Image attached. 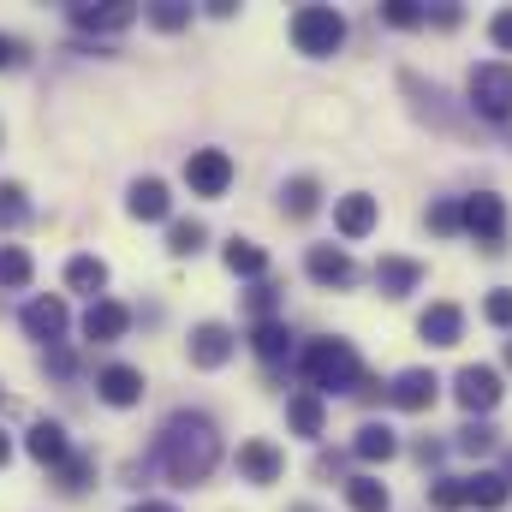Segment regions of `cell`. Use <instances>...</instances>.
Listing matches in <instances>:
<instances>
[{
  "label": "cell",
  "instance_id": "obj_1",
  "mask_svg": "<svg viewBox=\"0 0 512 512\" xmlns=\"http://www.w3.org/2000/svg\"><path fill=\"white\" fill-rule=\"evenodd\" d=\"M155 465H161L179 489L203 483V477L221 465V435H215V423H209L203 411H173V417L161 423V435H155Z\"/></svg>",
  "mask_w": 512,
  "mask_h": 512
},
{
  "label": "cell",
  "instance_id": "obj_2",
  "mask_svg": "<svg viewBox=\"0 0 512 512\" xmlns=\"http://www.w3.org/2000/svg\"><path fill=\"white\" fill-rule=\"evenodd\" d=\"M304 376H310V387H322V393H352V387L364 382L358 352H352L346 340H316V346L304 352Z\"/></svg>",
  "mask_w": 512,
  "mask_h": 512
},
{
  "label": "cell",
  "instance_id": "obj_3",
  "mask_svg": "<svg viewBox=\"0 0 512 512\" xmlns=\"http://www.w3.org/2000/svg\"><path fill=\"white\" fill-rule=\"evenodd\" d=\"M292 42H298V54H334L340 42H346V18L334 12V6H298L292 12Z\"/></svg>",
  "mask_w": 512,
  "mask_h": 512
},
{
  "label": "cell",
  "instance_id": "obj_4",
  "mask_svg": "<svg viewBox=\"0 0 512 512\" xmlns=\"http://www.w3.org/2000/svg\"><path fill=\"white\" fill-rule=\"evenodd\" d=\"M471 108H477L483 120H512V66L507 60L471 66Z\"/></svg>",
  "mask_w": 512,
  "mask_h": 512
},
{
  "label": "cell",
  "instance_id": "obj_5",
  "mask_svg": "<svg viewBox=\"0 0 512 512\" xmlns=\"http://www.w3.org/2000/svg\"><path fill=\"white\" fill-rule=\"evenodd\" d=\"M459 227H465L483 251H501V239H507V203H501L495 191H477V197L459 203Z\"/></svg>",
  "mask_w": 512,
  "mask_h": 512
},
{
  "label": "cell",
  "instance_id": "obj_6",
  "mask_svg": "<svg viewBox=\"0 0 512 512\" xmlns=\"http://www.w3.org/2000/svg\"><path fill=\"white\" fill-rule=\"evenodd\" d=\"M185 185H191L197 197H221V191L233 185V155H227V149H191Z\"/></svg>",
  "mask_w": 512,
  "mask_h": 512
},
{
  "label": "cell",
  "instance_id": "obj_7",
  "mask_svg": "<svg viewBox=\"0 0 512 512\" xmlns=\"http://www.w3.org/2000/svg\"><path fill=\"white\" fill-rule=\"evenodd\" d=\"M453 393H459L465 411H495V405H501V376H495L489 364H465L459 382H453Z\"/></svg>",
  "mask_w": 512,
  "mask_h": 512
},
{
  "label": "cell",
  "instance_id": "obj_8",
  "mask_svg": "<svg viewBox=\"0 0 512 512\" xmlns=\"http://www.w3.org/2000/svg\"><path fill=\"white\" fill-rule=\"evenodd\" d=\"M233 346H239V340H233V328L203 322V328L191 334V364H197V370H221V364L233 358Z\"/></svg>",
  "mask_w": 512,
  "mask_h": 512
},
{
  "label": "cell",
  "instance_id": "obj_9",
  "mask_svg": "<svg viewBox=\"0 0 512 512\" xmlns=\"http://www.w3.org/2000/svg\"><path fill=\"white\" fill-rule=\"evenodd\" d=\"M126 328H131V310L126 304H114V298H96V304L84 310V340H96V346L120 340Z\"/></svg>",
  "mask_w": 512,
  "mask_h": 512
},
{
  "label": "cell",
  "instance_id": "obj_10",
  "mask_svg": "<svg viewBox=\"0 0 512 512\" xmlns=\"http://www.w3.org/2000/svg\"><path fill=\"white\" fill-rule=\"evenodd\" d=\"M24 334L42 340V346H54V340L66 334V304H60V298H30V304H24Z\"/></svg>",
  "mask_w": 512,
  "mask_h": 512
},
{
  "label": "cell",
  "instance_id": "obj_11",
  "mask_svg": "<svg viewBox=\"0 0 512 512\" xmlns=\"http://www.w3.org/2000/svg\"><path fill=\"white\" fill-rule=\"evenodd\" d=\"M435 370H405V376H393V387H387V399L399 405V411H429L435 405Z\"/></svg>",
  "mask_w": 512,
  "mask_h": 512
},
{
  "label": "cell",
  "instance_id": "obj_12",
  "mask_svg": "<svg viewBox=\"0 0 512 512\" xmlns=\"http://www.w3.org/2000/svg\"><path fill=\"white\" fill-rule=\"evenodd\" d=\"M417 334H423L429 346H459V334H465L459 304H429V310L417 316Z\"/></svg>",
  "mask_w": 512,
  "mask_h": 512
},
{
  "label": "cell",
  "instance_id": "obj_13",
  "mask_svg": "<svg viewBox=\"0 0 512 512\" xmlns=\"http://www.w3.org/2000/svg\"><path fill=\"white\" fill-rule=\"evenodd\" d=\"M304 268H310V280H316V286H352V274H358V268H352V256L340 251V245H316V251L304 256Z\"/></svg>",
  "mask_w": 512,
  "mask_h": 512
},
{
  "label": "cell",
  "instance_id": "obj_14",
  "mask_svg": "<svg viewBox=\"0 0 512 512\" xmlns=\"http://www.w3.org/2000/svg\"><path fill=\"white\" fill-rule=\"evenodd\" d=\"M131 18H137V6H126V0H114V6H72V24L96 30V36H120Z\"/></svg>",
  "mask_w": 512,
  "mask_h": 512
},
{
  "label": "cell",
  "instance_id": "obj_15",
  "mask_svg": "<svg viewBox=\"0 0 512 512\" xmlns=\"http://www.w3.org/2000/svg\"><path fill=\"white\" fill-rule=\"evenodd\" d=\"M376 215H382V209H376V197H364V191H352V197L334 203V227H340L346 239H364V233L376 227Z\"/></svg>",
  "mask_w": 512,
  "mask_h": 512
},
{
  "label": "cell",
  "instance_id": "obj_16",
  "mask_svg": "<svg viewBox=\"0 0 512 512\" xmlns=\"http://www.w3.org/2000/svg\"><path fill=\"white\" fill-rule=\"evenodd\" d=\"M239 471H245L251 483H280L286 459H280V447H274V441H245V447H239Z\"/></svg>",
  "mask_w": 512,
  "mask_h": 512
},
{
  "label": "cell",
  "instance_id": "obj_17",
  "mask_svg": "<svg viewBox=\"0 0 512 512\" xmlns=\"http://www.w3.org/2000/svg\"><path fill=\"white\" fill-rule=\"evenodd\" d=\"M96 393H102L108 405H137V399H143V376H137L131 364H108V370L96 376Z\"/></svg>",
  "mask_w": 512,
  "mask_h": 512
},
{
  "label": "cell",
  "instance_id": "obj_18",
  "mask_svg": "<svg viewBox=\"0 0 512 512\" xmlns=\"http://www.w3.org/2000/svg\"><path fill=\"white\" fill-rule=\"evenodd\" d=\"M30 459H42V465H66L72 453H66V429L60 423H30Z\"/></svg>",
  "mask_w": 512,
  "mask_h": 512
},
{
  "label": "cell",
  "instance_id": "obj_19",
  "mask_svg": "<svg viewBox=\"0 0 512 512\" xmlns=\"http://www.w3.org/2000/svg\"><path fill=\"white\" fill-rule=\"evenodd\" d=\"M417 280H423V268L405 262V256H382V262H376V286H382L387 298H405Z\"/></svg>",
  "mask_w": 512,
  "mask_h": 512
},
{
  "label": "cell",
  "instance_id": "obj_20",
  "mask_svg": "<svg viewBox=\"0 0 512 512\" xmlns=\"http://www.w3.org/2000/svg\"><path fill=\"white\" fill-rule=\"evenodd\" d=\"M126 209L137 215V221H161V215L173 209V197H167V185H161V179H137V185H131V203H126Z\"/></svg>",
  "mask_w": 512,
  "mask_h": 512
},
{
  "label": "cell",
  "instance_id": "obj_21",
  "mask_svg": "<svg viewBox=\"0 0 512 512\" xmlns=\"http://www.w3.org/2000/svg\"><path fill=\"white\" fill-rule=\"evenodd\" d=\"M66 286L72 292H90V304H96V292L108 286V262L102 256H72L66 262Z\"/></svg>",
  "mask_w": 512,
  "mask_h": 512
},
{
  "label": "cell",
  "instance_id": "obj_22",
  "mask_svg": "<svg viewBox=\"0 0 512 512\" xmlns=\"http://www.w3.org/2000/svg\"><path fill=\"white\" fill-rule=\"evenodd\" d=\"M352 453H358V459H370V465H382V459L399 453V441H393V429H387V423H364V429H358V441H352Z\"/></svg>",
  "mask_w": 512,
  "mask_h": 512
},
{
  "label": "cell",
  "instance_id": "obj_23",
  "mask_svg": "<svg viewBox=\"0 0 512 512\" xmlns=\"http://www.w3.org/2000/svg\"><path fill=\"white\" fill-rule=\"evenodd\" d=\"M512 483L501 471H477V477H465V501H477V507H507Z\"/></svg>",
  "mask_w": 512,
  "mask_h": 512
},
{
  "label": "cell",
  "instance_id": "obj_24",
  "mask_svg": "<svg viewBox=\"0 0 512 512\" xmlns=\"http://www.w3.org/2000/svg\"><path fill=\"white\" fill-rule=\"evenodd\" d=\"M346 507L352 512H387L393 495H387V483H376V477H352V483H346Z\"/></svg>",
  "mask_w": 512,
  "mask_h": 512
},
{
  "label": "cell",
  "instance_id": "obj_25",
  "mask_svg": "<svg viewBox=\"0 0 512 512\" xmlns=\"http://www.w3.org/2000/svg\"><path fill=\"white\" fill-rule=\"evenodd\" d=\"M286 423H292L298 435H322V399H316V393H298V399L286 405Z\"/></svg>",
  "mask_w": 512,
  "mask_h": 512
},
{
  "label": "cell",
  "instance_id": "obj_26",
  "mask_svg": "<svg viewBox=\"0 0 512 512\" xmlns=\"http://www.w3.org/2000/svg\"><path fill=\"white\" fill-rule=\"evenodd\" d=\"M256 358H268V364H280V358H286V352H292V334H286V322H262V328H256Z\"/></svg>",
  "mask_w": 512,
  "mask_h": 512
},
{
  "label": "cell",
  "instance_id": "obj_27",
  "mask_svg": "<svg viewBox=\"0 0 512 512\" xmlns=\"http://www.w3.org/2000/svg\"><path fill=\"white\" fill-rule=\"evenodd\" d=\"M0 286H30V251H18V245H0Z\"/></svg>",
  "mask_w": 512,
  "mask_h": 512
},
{
  "label": "cell",
  "instance_id": "obj_28",
  "mask_svg": "<svg viewBox=\"0 0 512 512\" xmlns=\"http://www.w3.org/2000/svg\"><path fill=\"white\" fill-rule=\"evenodd\" d=\"M227 268H233V274H262V268H268V251L251 245V239H233V245H227Z\"/></svg>",
  "mask_w": 512,
  "mask_h": 512
},
{
  "label": "cell",
  "instance_id": "obj_29",
  "mask_svg": "<svg viewBox=\"0 0 512 512\" xmlns=\"http://www.w3.org/2000/svg\"><path fill=\"white\" fill-rule=\"evenodd\" d=\"M280 209H286V215H298V221H304V215H316V179H292V185L280 191Z\"/></svg>",
  "mask_w": 512,
  "mask_h": 512
},
{
  "label": "cell",
  "instance_id": "obj_30",
  "mask_svg": "<svg viewBox=\"0 0 512 512\" xmlns=\"http://www.w3.org/2000/svg\"><path fill=\"white\" fill-rule=\"evenodd\" d=\"M167 251H173V256H197V251H203V227H197V221H173Z\"/></svg>",
  "mask_w": 512,
  "mask_h": 512
},
{
  "label": "cell",
  "instance_id": "obj_31",
  "mask_svg": "<svg viewBox=\"0 0 512 512\" xmlns=\"http://www.w3.org/2000/svg\"><path fill=\"white\" fill-rule=\"evenodd\" d=\"M30 209H24V185H0V227H18Z\"/></svg>",
  "mask_w": 512,
  "mask_h": 512
},
{
  "label": "cell",
  "instance_id": "obj_32",
  "mask_svg": "<svg viewBox=\"0 0 512 512\" xmlns=\"http://www.w3.org/2000/svg\"><path fill=\"white\" fill-rule=\"evenodd\" d=\"M382 18H387V24H399V30H411V24H423L429 12H423L417 0H387V6H382Z\"/></svg>",
  "mask_w": 512,
  "mask_h": 512
},
{
  "label": "cell",
  "instance_id": "obj_33",
  "mask_svg": "<svg viewBox=\"0 0 512 512\" xmlns=\"http://www.w3.org/2000/svg\"><path fill=\"white\" fill-rule=\"evenodd\" d=\"M429 501L441 512H453V507H465V477H441L435 489H429Z\"/></svg>",
  "mask_w": 512,
  "mask_h": 512
},
{
  "label": "cell",
  "instance_id": "obj_34",
  "mask_svg": "<svg viewBox=\"0 0 512 512\" xmlns=\"http://www.w3.org/2000/svg\"><path fill=\"white\" fill-rule=\"evenodd\" d=\"M149 18H155L161 30H185V24H191V6H179V0H161V6H149Z\"/></svg>",
  "mask_w": 512,
  "mask_h": 512
},
{
  "label": "cell",
  "instance_id": "obj_35",
  "mask_svg": "<svg viewBox=\"0 0 512 512\" xmlns=\"http://www.w3.org/2000/svg\"><path fill=\"white\" fill-rule=\"evenodd\" d=\"M459 447H465V453H489V447H495V429H489V423H465V429H459Z\"/></svg>",
  "mask_w": 512,
  "mask_h": 512
},
{
  "label": "cell",
  "instance_id": "obj_36",
  "mask_svg": "<svg viewBox=\"0 0 512 512\" xmlns=\"http://www.w3.org/2000/svg\"><path fill=\"white\" fill-rule=\"evenodd\" d=\"M483 316H489V322H495V328H512V292H507V286H501V292H489V298H483Z\"/></svg>",
  "mask_w": 512,
  "mask_h": 512
},
{
  "label": "cell",
  "instance_id": "obj_37",
  "mask_svg": "<svg viewBox=\"0 0 512 512\" xmlns=\"http://www.w3.org/2000/svg\"><path fill=\"white\" fill-rule=\"evenodd\" d=\"M489 42H495V48H507V54H512V6H507V12H495V18H489Z\"/></svg>",
  "mask_w": 512,
  "mask_h": 512
},
{
  "label": "cell",
  "instance_id": "obj_38",
  "mask_svg": "<svg viewBox=\"0 0 512 512\" xmlns=\"http://www.w3.org/2000/svg\"><path fill=\"white\" fill-rule=\"evenodd\" d=\"M429 227H435V233H453V227H459V209H453V203H435V209H429Z\"/></svg>",
  "mask_w": 512,
  "mask_h": 512
},
{
  "label": "cell",
  "instance_id": "obj_39",
  "mask_svg": "<svg viewBox=\"0 0 512 512\" xmlns=\"http://www.w3.org/2000/svg\"><path fill=\"white\" fill-rule=\"evenodd\" d=\"M66 483L60 489H84V477H90V459H66V471H60Z\"/></svg>",
  "mask_w": 512,
  "mask_h": 512
},
{
  "label": "cell",
  "instance_id": "obj_40",
  "mask_svg": "<svg viewBox=\"0 0 512 512\" xmlns=\"http://www.w3.org/2000/svg\"><path fill=\"white\" fill-rule=\"evenodd\" d=\"M251 310H256V316H268V310H274V286H256V292H251Z\"/></svg>",
  "mask_w": 512,
  "mask_h": 512
},
{
  "label": "cell",
  "instance_id": "obj_41",
  "mask_svg": "<svg viewBox=\"0 0 512 512\" xmlns=\"http://www.w3.org/2000/svg\"><path fill=\"white\" fill-rule=\"evenodd\" d=\"M12 60H18V42H12V36H0V66H12Z\"/></svg>",
  "mask_w": 512,
  "mask_h": 512
},
{
  "label": "cell",
  "instance_id": "obj_42",
  "mask_svg": "<svg viewBox=\"0 0 512 512\" xmlns=\"http://www.w3.org/2000/svg\"><path fill=\"white\" fill-rule=\"evenodd\" d=\"M6 459H12V441H6V429H0V465H6Z\"/></svg>",
  "mask_w": 512,
  "mask_h": 512
},
{
  "label": "cell",
  "instance_id": "obj_43",
  "mask_svg": "<svg viewBox=\"0 0 512 512\" xmlns=\"http://www.w3.org/2000/svg\"><path fill=\"white\" fill-rule=\"evenodd\" d=\"M131 512H173V507H161V501H143V507H131Z\"/></svg>",
  "mask_w": 512,
  "mask_h": 512
},
{
  "label": "cell",
  "instance_id": "obj_44",
  "mask_svg": "<svg viewBox=\"0 0 512 512\" xmlns=\"http://www.w3.org/2000/svg\"><path fill=\"white\" fill-rule=\"evenodd\" d=\"M507 364H512V346H507Z\"/></svg>",
  "mask_w": 512,
  "mask_h": 512
}]
</instances>
